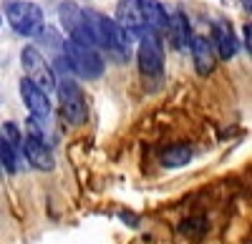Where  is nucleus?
I'll list each match as a JSON object with an SVG mask.
<instances>
[{"label":"nucleus","instance_id":"obj_1","mask_svg":"<svg viewBox=\"0 0 252 244\" xmlns=\"http://www.w3.org/2000/svg\"><path fill=\"white\" fill-rule=\"evenodd\" d=\"M63 53H66V63L73 73L81 78H98L103 73V58L94 46H83L76 40H66L63 43Z\"/></svg>","mask_w":252,"mask_h":244},{"label":"nucleus","instance_id":"obj_2","mask_svg":"<svg viewBox=\"0 0 252 244\" xmlns=\"http://www.w3.org/2000/svg\"><path fill=\"white\" fill-rule=\"evenodd\" d=\"M20 63L26 68V78L31 83H35L43 93L56 91V76L51 71V66L46 63V58L40 55V51L35 46H26L23 53H20Z\"/></svg>","mask_w":252,"mask_h":244},{"label":"nucleus","instance_id":"obj_3","mask_svg":"<svg viewBox=\"0 0 252 244\" xmlns=\"http://www.w3.org/2000/svg\"><path fill=\"white\" fill-rule=\"evenodd\" d=\"M58 88V98H61V111H63V118L68 124L78 126L86 121V98H83L81 88L73 78H66L63 76L61 83H56Z\"/></svg>","mask_w":252,"mask_h":244},{"label":"nucleus","instance_id":"obj_4","mask_svg":"<svg viewBox=\"0 0 252 244\" xmlns=\"http://www.w3.org/2000/svg\"><path fill=\"white\" fill-rule=\"evenodd\" d=\"M8 20L15 33L20 35H38L43 28V13L35 3H26V0H18V3L8 5Z\"/></svg>","mask_w":252,"mask_h":244},{"label":"nucleus","instance_id":"obj_5","mask_svg":"<svg viewBox=\"0 0 252 244\" xmlns=\"http://www.w3.org/2000/svg\"><path fill=\"white\" fill-rule=\"evenodd\" d=\"M136 58H139V68L146 78H159L164 73V51H161V40L154 30L141 35Z\"/></svg>","mask_w":252,"mask_h":244},{"label":"nucleus","instance_id":"obj_6","mask_svg":"<svg viewBox=\"0 0 252 244\" xmlns=\"http://www.w3.org/2000/svg\"><path fill=\"white\" fill-rule=\"evenodd\" d=\"M58 15H61V26L66 28V33L71 35L68 40H76V43H83V46H94V40L89 35V28H86L83 10L76 3H61Z\"/></svg>","mask_w":252,"mask_h":244},{"label":"nucleus","instance_id":"obj_7","mask_svg":"<svg viewBox=\"0 0 252 244\" xmlns=\"http://www.w3.org/2000/svg\"><path fill=\"white\" fill-rule=\"evenodd\" d=\"M20 96H23V104H26V108L31 111V116L35 121H48V116H51L48 93H43L35 83H31L28 78H23L20 81Z\"/></svg>","mask_w":252,"mask_h":244},{"label":"nucleus","instance_id":"obj_8","mask_svg":"<svg viewBox=\"0 0 252 244\" xmlns=\"http://www.w3.org/2000/svg\"><path fill=\"white\" fill-rule=\"evenodd\" d=\"M20 146H23L26 159L31 161L35 169H40V171H53L56 159H53V154H51V149L46 146L43 138H38V136H31V134H28L23 141H20Z\"/></svg>","mask_w":252,"mask_h":244},{"label":"nucleus","instance_id":"obj_9","mask_svg":"<svg viewBox=\"0 0 252 244\" xmlns=\"http://www.w3.org/2000/svg\"><path fill=\"white\" fill-rule=\"evenodd\" d=\"M103 48H109L114 53V58L121 60V63H124V60H129V55H131V38L116 23V20L109 23V35H106V46H103Z\"/></svg>","mask_w":252,"mask_h":244},{"label":"nucleus","instance_id":"obj_10","mask_svg":"<svg viewBox=\"0 0 252 244\" xmlns=\"http://www.w3.org/2000/svg\"><path fill=\"white\" fill-rule=\"evenodd\" d=\"M189 46H192V55H194V66L202 76L212 73L215 71V51L209 46V40L204 35H192L189 40Z\"/></svg>","mask_w":252,"mask_h":244},{"label":"nucleus","instance_id":"obj_11","mask_svg":"<svg viewBox=\"0 0 252 244\" xmlns=\"http://www.w3.org/2000/svg\"><path fill=\"white\" fill-rule=\"evenodd\" d=\"M136 8L141 13L144 26H149L154 33L166 28V18L169 15H166V10H164V5L159 3V0H136Z\"/></svg>","mask_w":252,"mask_h":244},{"label":"nucleus","instance_id":"obj_12","mask_svg":"<svg viewBox=\"0 0 252 244\" xmlns=\"http://www.w3.org/2000/svg\"><path fill=\"white\" fill-rule=\"evenodd\" d=\"M215 43H217L220 58H224V60L235 58V53H237V38H235L232 26H229L227 20H217V23H215Z\"/></svg>","mask_w":252,"mask_h":244},{"label":"nucleus","instance_id":"obj_13","mask_svg":"<svg viewBox=\"0 0 252 244\" xmlns=\"http://www.w3.org/2000/svg\"><path fill=\"white\" fill-rule=\"evenodd\" d=\"M116 23L126 30V33H144V20H141V13L136 8V0H121L119 5V20Z\"/></svg>","mask_w":252,"mask_h":244},{"label":"nucleus","instance_id":"obj_14","mask_svg":"<svg viewBox=\"0 0 252 244\" xmlns=\"http://www.w3.org/2000/svg\"><path fill=\"white\" fill-rule=\"evenodd\" d=\"M166 30H169L177 48H187L189 40H192V35H189V23L182 13H174V15L166 18Z\"/></svg>","mask_w":252,"mask_h":244},{"label":"nucleus","instance_id":"obj_15","mask_svg":"<svg viewBox=\"0 0 252 244\" xmlns=\"http://www.w3.org/2000/svg\"><path fill=\"white\" fill-rule=\"evenodd\" d=\"M192 161V149L184 146V144H177V146H169L164 154H161V164L166 169H179V166H187Z\"/></svg>","mask_w":252,"mask_h":244},{"label":"nucleus","instance_id":"obj_16","mask_svg":"<svg viewBox=\"0 0 252 244\" xmlns=\"http://www.w3.org/2000/svg\"><path fill=\"white\" fill-rule=\"evenodd\" d=\"M0 138H3L5 144H10L13 149L20 146V131H18L15 124H5V126H3V136H0Z\"/></svg>","mask_w":252,"mask_h":244},{"label":"nucleus","instance_id":"obj_17","mask_svg":"<svg viewBox=\"0 0 252 244\" xmlns=\"http://www.w3.org/2000/svg\"><path fill=\"white\" fill-rule=\"evenodd\" d=\"M242 35H245V48H247V53H250V51H252V26H250V23H245Z\"/></svg>","mask_w":252,"mask_h":244},{"label":"nucleus","instance_id":"obj_18","mask_svg":"<svg viewBox=\"0 0 252 244\" xmlns=\"http://www.w3.org/2000/svg\"><path fill=\"white\" fill-rule=\"evenodd\" d=\"M0 23H3V18H0Z\"/></svg>","mask_w":252,"mask_h":244}]
</instances>
